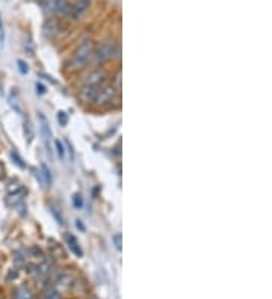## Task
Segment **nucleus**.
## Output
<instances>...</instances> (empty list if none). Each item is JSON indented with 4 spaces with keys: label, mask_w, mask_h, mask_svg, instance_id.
<instances>
[{
    "label": "nucleus",
    "mask_w": 272,
    "mask_h": 299,
    "mask_svg": "<svg viewBox=\"0 0 272 299\" xmlns=\"http://www.w3.org/2000/svg\"><path fill=\"white\" fill-rule=\"evenodd\" d=\"M37 92H38L39 95H44V94H45V86L41 85V83H37Z\"/></svg>",
    "instance_id": "a878e982"
},
{
    "label": "nucleus",
    "mask_w": 272,
    "mask_h": 299,
    "mask_svg": "<svg viewBox=\"0 0 272 299\" xmlns=\"http://www.w3.org/2000/svg\"><path fill=\"white\" fill-rule=\"evenodd\" d=\"M55 144H56V151H58L59 159H61V160H64V159H65V147L62 145V142H61V141H56Z\"/></svg>",
    "instance_id": "4be33fe9"
},
{
    "label": "nucleus",
    "mask_w": 272,
    "mask_h": 299,
    "mask_svg": "<svg viewBox=\"0 0 272 299\" xmlns=\"http://www.w3.org/2000/svg\"><path fill=\"white\" fill-rule=\"evenodd\" d=\"M11 159L14 160V163L18 166V168H21V169H26V163H24V160L21 159V156L15 151V150H12L11 151Z\"/></svg>",
    "instance_id": "f3484780"
},
{
    "label": "nucleus",
    "mask_w": 272,
    "mask_h": 299,
    "mask_svg": "<svg viewBox=\"0 0 272 299\" xmlns=\"http://www.w3.org/2000/svg\"><path fill=\"white\" fill-rule=\"evenodd\" d=\"M55 284H56V287L67 290V289H70L74 284V278L70 275V273H61L59 277H56Z\"/></svg>",
    "instance_id": "9b49d317"
},
{
    "label": "nucleus",
    "mask_w": 272,
    "mask_h": 299,
    "mask_svg": "<svg viewBox=\"0 0 272 299\" xmlns=\"http://www.w3.org/2000/svg\"><path fill=\"white\" fill-rule=\"evenodd\" d=\"M17 67H18V70H20L21 74H28V73H29V67H28V64L24 62V61H21V59L17 61Z\"/></svg>",
    "instance_id": "5701e85b"
},
{
    "label": "nucleus",
    "mask_w": 272,
    "mask_h": 299,
    "mask_svg": "<svg viewBox=\"0 0 272 299\" xmlns=\"http://www.w3.org/2000/svg\"><path fill=\"white\" fill-rule=\"evenodd\" d=\"M42 299H62L61 298V293L56 287H47L42 293Z\"/></svg>",
    "instance_id": "2eb2a0df"
},
{
    "label": "nucleus",
    "mask_w": 272,
    "mask_h": 299,
    "mask_svg": "<svg viewBox=\"0 0 272 299\" xmlns=\"http://www.w3.org/2000/svg\"><path fill=\"white\" fill-rule=\"evenodd\" d=\"M39 176H41V180H42V185L45 187H50L52 183H53V179H52V172L48 169V166L45 163H41V171H39Z\"/></svg>",
    "instance_id": "f8f14e48"
},
{
    "label": "nucleus",
    "mask_w": 272,
    "mask_h": 299,
    "mask_svg": "<svg viewBox=\"0 0 272 299\" xmlns=\"http://www.w3.org/2000/svg\"><path fill=\"white\" fill-rule=\"evenodd\" d=\"M38 121H39V130H41V136H42V141H44V145L47 148V151L50 153L52 150V129L48 126V121L45 118L44 113H38Z\"/></svg>",
    "instance_id": "39448f33"
},
{
    "label": "nucleus",
    "mask_w": 272,
    "mask_h": 299,
    "mask_svg": "<svg viewBox=\"0 0 272 299\" xmlns=\"http://www.w3.org/2000/svg\"><path fill=\"white\" fill-rule=\"evenodd\" d=\"M65 242H67L68 248H70L71 251L76 254L78 257H82V256H83V251H82V248H80V245H79L76 236H73V234L67 233V234H65Z\"/></svg>",
    "instance_id": "1a4fd4ad"
},
{
    "label": "nucleus",
    "mask_w": 272,
    "mask_h": 299,
    "mask_svg": "<svg viewBox=\"0 0 272 299\" xmlns=\"http://www.w3.org/2000/svg\"><path fill=\"white\" fill-rule=\"evenodd\" d=\"M44 9L47 12H53L59 17L70 15L71 12V3L68 0H47L44 3Z\"/></svg>",
    "instance_id": "20e7f679"
},
{
    "label": "nucleus",
    "mask_w": 272,
    "mask_h": 299,
    "mask_svg": "<svg viewBox=\"0 0 272 299\" xmlns=\"http://www.w3.org/2000/svg\"><path fill=\"white\" fill-rule=\"evenodd\" d=\"M94 56V42L91 39H85L79 47L78 50L74 52L71 61H70V70L71 71H79L82 68L86 67V64L91 61V58Z\"/></svg>",
    "instance_id": "f257e3e1"
},
{
    "label": "nucleus",
    "mask_w": 272,
    "mask_h": 299,
    "mask_svg": "<svg viewBox=\"0 0 272 299\" xmlns=\"http://www.w3.org/2000/svg\"><path fill=\"white\" fill-rule=\"evenodd\" d=\"M89 5H91V0H78L76 3L74 5H71V12H70V17L71 18H79L88 8H89Z\"/></svg>",
    "instance_id": "0eeeda50"
},
{
    "label": "nucleus",
    "mask_w": 272,
    "mask_h": 299,
    "mask_svg": "<svg viewBox=\"0 0 272 299\" xmlns=\"http://www.w3.org/2000/svg\"><path fill=\"white\" fill-rule=\"evenodd\" d=\"M115 98H117L115 85H105L98 89V92L94 98V105L98 108H105V106H109Z\"/></svg>",
    "instance_id": "f03ea898"
},
{
    "label": "nucleus",
    "mask_w": 272,
    "mask_h": 299,
    "mask_svg": "<svg viewBox=\"0 0 272 299\" xmlns=\"http://www.w3.org/2000/svg\"><path fill=\"white\" fill-rule=\"evenodd\" d=\"M118 53V47L114 41H106L103 42L97 50H94V61L98 62H106L112 59Z\"/></svg>",
    "instance_id": "7ed1b4c3"
},
{
    "label": "nucleus",
    "mask_w": 272,
    "mask_h": 299,
    "mask_svg": "<svg viewBox=\"0 0 272 299\" xmlns=\"http://www.w3.org/2000/svg\"><path fill=\"white\" fill-rule=\"evenodd\" d=\"M12 298H14V299H35V295H34L32 290L28 289V287H18V289L14 292Z\"/></svg>",
    "instance_id": "ddd939ff"
},
{
    "label": "nucleus",
    "mask_w": 272,
    "mask_h": 299,
    "mask_svg": "<svg viewBox=\"0 0 272 299\" xmlns=\"http://www.w3.org/2000/svg\"><path fill=\"white\" fill-rule=\"evenodd\" d=\"M112 243L117 248V251H121V248H122V236H121V233H117V234L112 236Z\"/></svg>",
    "instance_id": "aec40b11"
},
{
    "label": "nucleus",
    "mask_w": 272,
    "mask_h": 299,
    "mask_svg": "<svg viewBox=\"0 0 272 299\" xmlns=\"http://www.w3.org/2000/svg\"><path fill=\"white\" fill-rule=\"evenodd\" d=\"M9 105L12 106L14 111H17L20 115H23V109H21V106L18 105V100L14 97V94H9Z\"/></svg>",
    "instance_id": "a211bd4d"
},
{
    "label": "nucleus",
    "mask_w": 272,
    "mask_h": 299,
    "mask_svg": "<svg viewBox=\"0 0 272 299\" xmlns=\"http://www.w3.org/2000/svg\"><path fill=\"white\" fill-rule=\"evenodd\" d=\"M26 257H28L26 251H17L15 253V263L17 264H24V263H26Z\"/></svg>",
    "instance_id": "412c9836"
},
{
    "label": "nucleus",
    "mask_w": 272,
    "mask_h": 299,
    "mask_svg": "<svg viewBox=\"0 0 272 299\" xmlns=\"http://www.w3.org/2000/svg\"><path fill=\"white\" fill-rule=\"evenodd\" d=\"M58 121H59V124L61 126H67V122H68V115L65 113V112H59L58 113Z\"/></svg>",
    "instance_id": "393cba45"
},
{
    "label": "nucleus",
    "mask_w": 272,
    "mask_h": 299,
    "mask_svg": "<svg viewBox=\"0 0 272 299\" xmlns=\"http://www.w3.org/2000/svg\"><path fill=\"white\" fill-rule=\"evenodd\" d=\"M17 275H18V272H17V270L9 272V275H8V281H11L12 278H17Z\"/></svg>",
    "instance_id": "cd10ccee"
},
{
    "label": "nucleus",
    "mask_w": 272,
    "mask_h": 299,
    "mask_svg": "<svg viewBox=\"0 0 272 299\" xmlns=\"http://www.w3.org/2000/svg\"><path fill=\"white\" fill-rule=\"evenodd\" d=\"M98 89H100V88H97V86H89V85H83L82 89H80L79 97H80V100H82L83 103H91V102H94V98H95Z\"/></svg>",
    "instance_id": "6e6552de"
},
{
    "label": "nucleus",
    "mask_w": 272,
    "mask_h": 299,
    "mask_svg": "<svg viewBox=\"0 0 272 299\" xmlns=\"http://www.w3.org/2000/svg\"><path fill=\"white\" fill-rule=\"evenodd\" d=\"M5 172H6L5 165H3V162H0V179H3V177H5Z\"/></svg>",
    "instance_id": "bb28decb"
},
{
    "label": "nucleus",
    "mask_w": 272,
    "mask_h": 299,
    "mask_svg": "<svg viewBox=\"0 0 272 299\" xmlns=\"http://www.w3.org/2000/svg\"><path fill=\"white\" fill-rule=\"evenodd\" d=\"M24 138H26V142H32L34 139V129L29 119H24Z\"/></svg>",
    "instance_id": "dca6fc26"
},
{
    "label": "nucleus",
    "mask_w": 272,
    "mask_h": 299,
    "mask_svg": "<svg viewBox=\"0 0 272 299\" xmlns=\"http://www.w3.org/2000/svg\"><path fill=\"white\" fill-rule=\"evenodd\" d=\"M58 31V23L55 20H47L44 24V34L47 37H53Z\"/></svg>",
    "instance_id": "4468645a"
},
{
    "label": "nucleus",
    "mask_w": 272,
    "mask_h": 299,
    "mask_svg": "<svg viewBox=\"0 0 272 299\" xmlns=\"http://www.w3.org/2000/svg\"><path fill=\"white\" fill-rule=\"evenodd\" d=\"M105 80H106V71L102 70V68H97V70H94V71H91V73L88 74L86 79H85V82H83V85H89V86L100 88V86H103Z\"/></svg>",
    "instance_id": "423d86ee"
},
{
    "label": "nucleus",
    "mask_w": 272,
    "mask_h": 299,
    "mask_svg": "<svg viewBox=\"0 0 272 299\" xmlns=\"http://www.w3.org/2000/svg\"><path fill=\"white\" fill-rule=\"evenodd\" d=\"M73 206L76 207V209H82L83 207V198H82V195L79 192L73 195Z\"/></svg>",
    "instance_id": "6ab92c4d"
},
{
    "label": "nucleus",
    "mask_w": 272,
    "mask_h": 299,
    "mask_svg": "<svg viewBox=\"0 0 272 299\" xmlns=\"http://www.w3.org/2000/svg\"><path fill=\"white\" fill-rule=\"evenodd\" d=\"M24 196H26V189H24V187L21 186L18 190L11 192V193L8 195L6 203H8L9 206H17V204H20V203L23 201V198H24Z\"/></svg>",
    "instance_id": "9d476101"
},
{
    "label": "nucleus",
    "mask_w": 272,
    "mask_h": 299,
    "mask_svg": "<svg viewBox=\"0 0 272 299\" xmlns=\"http://www.w3.org/2000/svg\"><path fill=\"white\" fill-rule=\"evenodd\" d=\"M5 24H3V18H2V14H0V44L5 42Z\"/></svg>",
    "instance_id": "b1692460"
}]
</instances>
